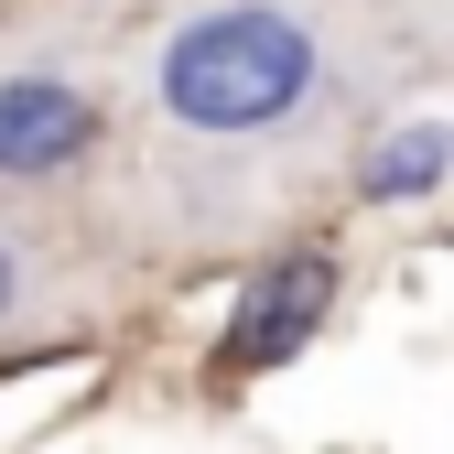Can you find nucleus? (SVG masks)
I'll return each mask as SVG.
<instances>
[{
	"instance_id": "nucleus-2",
	"label": "nucleus",
	"mask_w": 454,
	"mask_h": 454,
	"mask_svg": "<svg viewBox=\"0 0 454 454\" xmlns=\"http://www.w3.org/2000/svg\"><path fill=\"white\" fill-rule=\"evenodd\" d=\"M98 130V108L76 87H54V76H12L0 87V174H54V162H76Z\"/></svg>"
},
{
	"instance_id": "nucleus-4",
	"label": "nucleus",
	"mask_w": 454,
	"mask_h": 454,
	"mask_svg": "<svg viewBox=\"0 0 454 454\" xmlns=\"http://www.w3.org/2000/svg\"><path fill=\"white\" fill-rule=\"evenodd\" d=\"M443 162H454V141H443V120H411V130H389V141L368 152V195H379V206H401V195H422V184H443Z\"/></svg>"
},
{
	"instance_id": "nucleus-5",
	"label": "nucleus",
	"mask_w": 454,
	"mask_h": 454,
	"mask_svg": "<svg viewBox=\"0 0 454 454\" xmlns=\"http://www.w3.org/2000/svg\"><path fill=\"white\" fill-rule=\"evenodd\" d=\"M0 314H12V260H0Z\"/></svg>"
},
{
	"instance_id": "nucleus-3",
	"label": "nucleus",
	"mask_w": 454,
	"mask_h": 454,
	"mask_svg": "<svg viewBox=\"0 0 454 454\" xmlns=\"http://www.w3.org/2000/svg\"><path fill=\"white\" fill-rule=\"evenodd\" d=\"M325 260H281V270H260L249 281V303H239V325H227V368H260V357H293L303 335H314V314H325Z\"/></svg>"
},
{
	"instance_id": "nucleus-1",
	"label": "nucleus",
	"mask_w": 454,
	"mask_h": 454,
	"mask_svg": "<svg viewBox=\"0 0 454 454\" xmlns=\"http://www.w3.org/2000/svg\"><path fill=\"white\" fill-rule=\"evenodd\" d=\"M314 87V33L293 12H206L162 43V108L184 130H270Z\"/></svg>"
}]
</instances>
